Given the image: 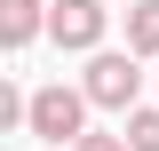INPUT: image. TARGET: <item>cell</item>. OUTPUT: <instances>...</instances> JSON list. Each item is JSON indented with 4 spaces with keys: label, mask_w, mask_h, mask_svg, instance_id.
<instances>
[{
    "label": "cell",
    "mask_w": 159,
    "mask_h": 151,
    "mask_svg": "<svg viewBox=\"0 0 159 151\" xmlns=\"http://www.w3.org/2000/svg\"><path fill=\"white\" fill-rule=\"evenodd\" d=\"M80 119H88V88H40L32 95V135H48V143H80Z\"/></svg>",
    "instance_id": "cell-1"
},
{
    "label": "cell",
    "mask_w": 159,
    "mask_h": 151,
    "mask_svg": "<svg viewBox=\"0 0 159 151\" xmlns=\"http://www.w3.org/2000/svg\"><path fill=\"white\" fill-rule=\"evenodd\" d=\"M135 88H143L135 56H96V64H88V103H103V112H127Z\"/></svg>",
    "instance_id": "cell-2"
},
{
    "label": "cell",
    "mask_w": 159,
    "mask_h": 151,
    "mask_svg": "<svg viewBox=\"0 0 159 151\" xmlns=\"http://www.w3.org/2000/svg\"><path fill=\"white\" fill-rule=\"evenodd\" d=\"M48 32H56V48H96L103 40V0H56Z\"/></svg>",
    "instance_id": "cell-3"
},
{
    "label": "cell",
    "mask_w": 159,
    "mask_h": 151,
    "mask_svg": "<svg viewBox=\"0 0 159 151\" xmlns=\"http://www.w3.org/2000/svg\"><path fill=\"white\" fill-rule=\"evenodd\" d=\"M32 32H40V0H0V40L8 48H32Z\"/></svg>",
    "instance_id": "cell-4"
},
{
    "label": "cell",
    "mask_w": 159,
    "mask_h": 151,
    "mask_svg": "<svg viewBox=\"0 0 159 151\" xmlns=\"http://www.w3.org/2000/svg\"><path fill=\"white\" fill-rule=\"evenodd\" d=\"M127 56H159V0L127 8Z\"/></svg>",
    "instance_id": "cell-5"
},
{
    "label": "cell",
    "mask_w": 159,
    "mask_h": 151,
    "mask_svg": "<svg viewBox=\"0 0 159 151\" xmlns=\"http://www.w3.org/2000/svg\"><path fill=\"white\" fill-rule=\"evenodd\" d=\"M127 151H159V112H127Z\"/></svg>",
    "instance_id": "cell-6"
},
{
    "label": "cell",
    "mask_w": 159,
    "mask_h": 151,
    "mask_svg": "<svg viewBox=\"0 0 159 151\" xmlns=\"http://www.w3.org/2000/svg\"><path fill=\"white\" fill-rule=\"evenodd\" d=\"M72 151H127V135H80Z\"/></svg>",
    "instance_id": "cell-7"
}]
</instances>
